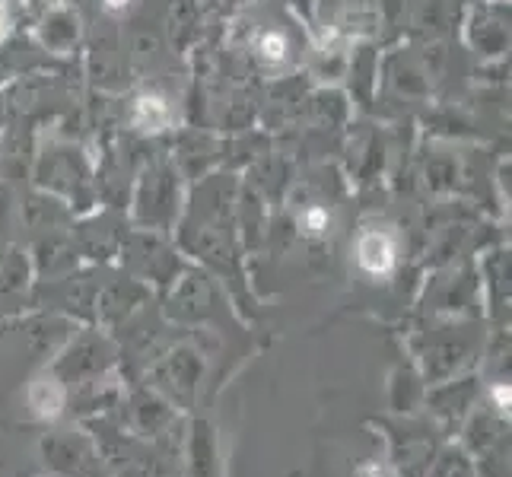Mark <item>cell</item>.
I'll return each mask as SVG.
<instances>
[{
    "instance_id": "obj_5",
    "label": "cell",
    "mask_w": 512,
    "mask_h": 477,
    "mask_svg": "<svg viewBox=\"0 0 512 477\" xmlns=\"http://www.w3.org/2000/svg\"><path fill=\"white\" fill-rule=\"evenodd\" d=\"M315 10L322 16L328 39L334 42H353L360 35L373 32V26L379 23V13L369 0H319Z\"/></svg>"
},
{
    "instance_id": "obj_11",
    "label": "cell",
    "mask_w": 512,
    "mask_h": 477,
    "mask_svg": "<svg viewBox=\"0 0 512 477\" xmlns=\"http://www.w3.org/2000/svg\"><path fill=\"white\" fill-rule=\"evenodd\" d=\"M29 401H32V408L39 411L42 417H58L61 404H64V395H61V388L51 379H39V382L32 385Z\"/></svg>"
},
{
    "instance_id": "obj_2",
    "label": "cell",
    "mask_w": 512,
    "mask_h": 477,
    "mask_svg": "<svg viewBox=\"0 0 512 477\" xmlns=\"http://www.w3.org/2000/svg\"><path fill=\"white\" fill-rule=\"evenodd\" d=\"M465 42L481 61H503L509 51V0H478L465 13Z\"/></svg>"
},
{
    "instance_id": "obj_9",
    "label": "cell",
    "mask_w": 512,
    "mask_h": 477,
    "mask_svg": "<svg viewBox=\"0 0 512 477\" xmlns=\"http://www.w3.org/2000/svg\"><path fill=\"white\" fill-rule=\"evenodd\" d=\"M48 61L51 55H45L35 39H10V35H4L0 39V86L20 77H32Z\"/></svg>"
},
{
    "instance_id": "obj_4",
    "label": "cell",
    "mask_w": 512,
    "mask_h": 477,
    "mask_svg": "<svg viewBox=\"0 0 512 477\" xmlns=\"http://www.w3.org/2000/svg\"><path fill=\"white\" fill-rule=\"evenodd\" d=\"M137 210L147 220H163L172 217L179 207V166L169 159H153L147 169L137 175Z\"/></svg>"
},
{
    "instance_id": "obj_14",
    "label": "cell",
    "mask_w": 512,
    "mask_h": 477,
    "mask_svg": "<svg viewBox=\"0 0 512 477\" xmlns=\"http://www.w3.org/2000/svg\"><path fill=\"white\" fill-rule=\"evenodd\" d=\"M99 4L109 10V13H121V10L131 7V0H99Z\"/></svg>"
},
{
    "instance_id": "obj_12",
    "label": "cell",
    "mask_w": 512,
    "mask_h": 477,
    "mask_svg": "<svg viewBox=\"0 0 512 477\" xmlns=\"http://www.w3.org/2000/svg\"><path fill=\"white\" fill-rule=\"evenodd\" d=\"M10 96L4 93V90H0V131H4L7 128V121H10Z\"/></svg>"
},
{
    "instance_id": "obj_13",
    "label": "cell",
    "mask_w": 512,
    "mask_h": 477,
    "mask_svg": "<svg viewBox=\"0 0 512 477\" xmlns=\"http://www.w3.org/2000/svg\"><path fill=\"white\" fill-rule=\"evenodd\" d=\"M10 29V0H0V39L7 35Z\"/></svg>"
},
{
    "instance_id": "obj_10",
    "label": "cell",
    "mask_w": 512,
    "mask_h": 477,
    "mask_svg": "<svg viewBox=\"0 0 512 477\" xmlns=\"http://www.w3.org/2000/svg\"><path fill=\"white\" fill-rule=\"evenodd\" d=\"M296 226L306 239H325L334 226V210L328 201H306V207H299Z\"/></svg>"
},
{
    "instance_id": "obj_15",
    "label": "cell",
    "mask_w": 512,
    "mask_h": 477,
    "mask_svg": "<svg viewBox=\"0 0 512 477\" xmlns=\"http://www.w3.org/2000/svg\"><path fill=\"white\" fill-rule=\"evenodd\" d=\"M497 401H500V408H503V411L509 408V388H497Z\"/></svg>"
},
{
    "instance_id": "obj_7",
    "label": "cell",
    "mask_w": 512,
    "mask_h": 477,
    "mask_svg": "<svg viewBox=\"0 0 512 477\" xmlns=\"http://www.w3.org/2000/svg\"><path fill=\"white\" fill-rule=\"evenodd\" d=\"M128 125L137 134H163L175 125V105L160 90L137 93L128 105Z\"/></svg>"
},
{
    "instance_id": "obj_1",
    "label": "cell",
    "mask_w": 512,
    "mask_h": 477,
    "mask_svg": "<svg viewBox=\"0 0 512 477\" xmlns=\"http://www.w3.org/2000/svg\"><path fill=\"white\" fill-rule=\"evenodd\" d=\"M242 26V45L245 55L258 70L268 74H290L303 64V32H299L293 16L284 10L255 7L239 23Z\"/></svg>"
},
{
    "instance_id": "obj_6",
    "label": "cell",
    "mask_w": 512,
    "mask_h": 477,
    "mask_svg": "<svg viewBox=\"0 0 512 477\" xmlns=\"http://www.w3.org/2000/svg\"><path fill=\"white\" fill-rule=\"evenodd\" d=\"M353 258L366 277H385L398 264V233L385 223H366L360 226L353 239Z\"/></svg>"
},
{
    "instance_id": "obj_8",
    "label": "cell",
    "mask_w": 512,
    "mask_h": 477,
    "mask_svg": "<svg viewBox=\"0 0 512 477\" xmlns=\"http://www.w3.org/2000/svg\"><path fill=\"white\" fill-rule=\"evenodd\" d=\"M35 42L42 45L45 55H70L80 42V20L67 7H51L35 26Z\"/></svg>"
},
{
    "instance_id": "obj_3",
    "label": "cell",
    "mask_w": 512,
    "mask_h": 477,
    "mask_svg": "<svg viewBox=\"0 0 512 477\" xmlns=\"http://www.w3.org/2000/svg\"><path fill=\"white\" fill-rule=\"evenodd\" d=\"M35 179L45 188L80 194V188H90L93 169L86 163L83 150H77L74 144H51L35 159Z\"/></svg>"
}]
</instances>
